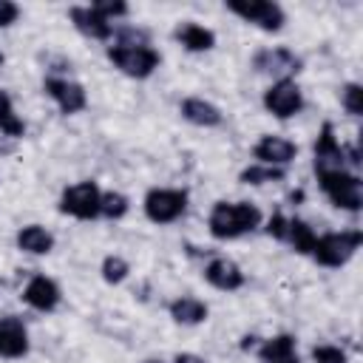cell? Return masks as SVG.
Segmentation results:
<instances>
[{
	"label": "cell",
	"instance_id": "obj_10",
	"mask_svg": "<svg viewBox=\"0 0 363 363\" xmlns=\"http://www.w3.org/2000/svg\"><path fill=\"white\" fill-rule=\"evenodd\" d=\"M298 156V145L289 142L286 136L278 133H264L255 145H252V159L258 164H269V167H286L289 162H295Z\"/></svg>",
	"mask_w": 363,
	"mask_h": 363
},
{
	"label": "cell",
	"instance_id": "obj_23",
	"mask_svg": "<svg viewBox=\"0 0 363 363\" xmlns=\"http://www.w3.org/2000/svg\"><path fill=\"white\" fill-rule=\"evenodd\" d=\"M0 133L11 136V139H20L26 133V122L17 116L14 102H11V96L3 88H0Z\"/></svg>",
	"mask_w": 363,
	"mask_h": 363
},
{
	"label": "cell",
	"instance_id": "obj_6",
	"mask_svg": "<svg viewBox=\"0 0 363 363\" xmlns=\"http://www.w3.org/2000/svg\"><path fill=\"white\" fill-rule=\"evenodd\" d=\"M99 199L102 190L96 182L82 179L77 184H68L60 196V213L77 218V221H94L99 216Z\"/></svg>",
	"mask_w": 363,
	"mask_h": 363
},
{
	"label": "cell",
	"instance_id": "obj_16",
	"mask_svg": "<svg viewBox=\"0 0 363 363\" xmlns=\"http://www.w3.org/2000/svg\"><path fill=\"white\" fill-rule=\"evenodd\" d=\"M68 17H71L74 28H77L79 34L91 37V40H102V43H105V40L113 37V23H108L105 17H99V14L94 11V6H71Z\"/></svg>",
	"mask_w": 363,
	"mask_h": 363
},
{
	"label": "cell",
	"instance_id": "obj_27",
	"mask_svg": "<svg viewBox=\"0 0 363 363\" xmlns=\"http://www.w3.org/2000/svg\"><path fill=\"white\" fill-rule=\"evenodd\" d=\"M340 105L346 108L349 116H360V113H363V88H360L357 82L343 85V91H340Z\"/></svg>",
	"mask_w": 363,
	"mask_h": 363
},
{
	"label": "cell",
	"instance_id": "obj_8",
	"mask_svg": "<svg viewBox=\"0 0 363 363\" xmlns=\"http://www.w3.org/2000/svg\"><path fill=\"white\" fill-rule=\"evenodd\" d=\"M264 108L275 119H292L303 111V91L295 79H275L264 91Z\"/></svg>",
	"mask_w": 363,
	"mask_h": 363
},
{
	"label": "cell",
	"instance_id": "obj_32",
	"mask_svg": "<svg viewBox=\"0 0 363 363\" xmlns=\"http://www.w3.org/2000/svg\"><path fill=\"white\" fill-rule=\"evenodd\" d=\"M173 363H207V360L199 357V354H193V352H179V354L173 357Z\"/></svg>",
	"mask_w": 363,
	"mask_h": 363
},
{
	"label": "cell",
	"instance_id": "obj_15",
	"mask_svg": "<svg viewBox=\"0 0 363 363\" xmlns=\"http://www.w3.org/2000/svg\"><path fill=\"white\" fill-rule=\"evenodd\" d=\"M204 281L210 286L221 289V292H235V289H241L247 284V275L241 272V267L235 261L218 255V258H210L204 264Z\"/></svg>",
	"mask_w": 363,
	"mask_h": 363
},
{
	"label": "cell",
	"instance_id": "obj_24",
	"mask_svg": "<svg viewBox=\"0 0 363 363\" xmlns=\"http://www.w3.org/2000/svg\"><path fill=\"white\" fill-rule=\"evenodd\" d=\"M284 176H286L284 167H269V164H258V162H252V164H247V167L238 173V182H241V184H252V187H258V184L281 182Z\"/></svg>",
	"mask_w": 363,
	"mask_h": 363
},
{
	"label": "cell",
	"instance_id": "obj_18",
	"mask_svg": "<svg viewBox=\"0 0 363 363\" xmlns=\"http://www.w3.org/2000/svg\"><path fill=\"white\" fill-rule=\"evenodd\" d=\"M14 244L20 252H28V255H48L54 250V233L45 230L43 224H26L17 230L14 235Z\"/></svg>",
	"mask_w": 363,
	"mask_h": 363
},
{
	"label": "cell",
	"instance_id": "obj_1",
	"mask_svg": "<svg viewBox=\"0 0 363 363\" xmlns=\"http://www.w3.org/2000/svg\"><path fill=\"white\" fill-rule=\"evenodd\" d=\"M261 224V210L252 201H216L207 216V230L216 241H233Z\"/></svg>",
	"mask_w": 363,
	"mask_h": 363
},
{
	"label": "cell",
	"instance_id": "obj_26",
	"mask_svg": "<svg viewBox=\"0 0 363 363\" xmlns=\"http://www.w3.org/2000/svg\"><path fill=\"white\" fill-rule=\"evenodd\" d=\"M99 272H102V281H105V284H113V286H116V284H122V281L130 275V264H128L122 255H105Z\"/></svg>",
	"mask_w": 363,
	"mask_h": 363
},
{
	"label": "cell",
	"instance_id": "obj_12",
	"mask_svg": "<svg viewBox=\"0 0 363 363\" xmlns=\"http://www.w3.org/2000/svg\"><path fill=\"white\" fill-rule=\"evenodd\" d=\"M23 301H26L31 309H37V312H54V309L60 306V301H62V292H60V284H57L54 278L37 272V275H31L28 284L23 286Z\"/></svg>",
	"mask_w": 363,
	"mask_h": 363
},
{
	"label": "cell",
	"instance_id": "obj_7",
	"mask_svg": "<svg viewBox=\"0 0 363 363\" xmlns=\"http://www.w3.org/2000/svg\"><path fill=\"white\" fill-rule=\"evenodd\" d=\"M227 11H233L244 23L258 26L261 31H281L286 23V11L272 0H230Z\"/></svg>",
	"mask_w": 363,
	"mask_h": 363
},
{
	"label": "cell",
	"instance_id": "obj_31",
	"mask_svg": "<svg viewBox=\"0 0 363 363\" xmlns=\"http://www.w3.org/2000/svg\"><path fill=\"white\" fill-rule=\"evenodd\" d=\"M20 20V6L11 0H0V28H9Z\"/></svg>",
	"mask_w": 363,
	"mask_h": 363
},
{
	"label": "cell",
	"instance_id": "obj_14",
	"mask_svg": "<svg viewBox=\"0 0 363 363\" xmlns=\"http://www.w3.org/2000/svg\"><path fill=\"white\" fill-rule=\"evenodd\" d=\"M28 354V329L23 318L6 315L0 318V357L6 360H20Z\"/></svg>",
	"mask_w": 363,
	"mask_h": 363
},
{
	"label": "cell",
	"instance_id": "obj_21",
	"mask_svg": "<svg viewBox=\"0 0 363 363\" xmlns=\"http://www.w3.org/2000/svg\"><path fill=\"white\" fill-rule=\"evenodd\" d=\"M258 357H261V363H301V357L295 352V337L292 335L267 337L258 346Z\"/></svg>",
	"mask_w": 363,
	"mask_h": 363
},
{
	"label": "cell",
	"instance_id": "obj_30",
	"mask_svg": "<svg viewBox=\"0 0 363 363\" xmlns=\"http://www.w3.org/2000/svg\"><path fill=\"white\" fill-rule=\"evenodd\" d=\"M286 227H289V218L284 213H272L269 221H267V233L278 241H286Z\"/></svg>",
	"mask_w": 363,
	"mask_h": 363
},
{
	"label": "cell",
	"instance_id": "obj_33",
	"mask_svg": "<svg viewBox=\"0 0 363 363\" xmlns=\"http://www.w3.org/2000/svg\"><path fill=\"white\" fill-rule=\"evenodd\" d=\"M147 363H162V360H147Z\"/></svg>",
	"mask_w": 363,
	"mask_h": 363
},
{
	"label": "cell",
	"instance_id": "obj_28",
	"mask_svg": "<svg viewBox=\"0 0 363 363\" xmlns=\"http://www.w3.org/2000/svg\"><path fill=\"white\" fill-rule=\"evenodd\" d=\"M312 360L315 363H349L346 352L340 346H332V343H320L312 349Z\"/></svg>",
	"mask_w": 363,
	"mask_h": 363
},
{
	"label": "cell",
	"instance_id": "obj_2",
	"mask_svg": "<svg viewBox=\"0 0 363 363\" xmlns=\"http://www.w3.org/2000/svg\"><path fill=\"white\" fill-rule=\"evenodd\" d=\"M105 54L113 68L130 79H147L162 65V54L147 40H116L113 45H108Z\"/></svg>",
	"mask_w": 363,
	"mask_h": 363
},
{
	"label": "cell",
	"instance_id": "obj_17",
	"mask_svg": "<svg viewBox=\"0 0 363 363\" xmlns=\"http://www.w3.org/2000/svg\"><path fill=\"white\" fill-rule=\"evenodd\" d=\"M179 113H182V119H187L190 125H199V128H218L224 122L221 108L213 105L204 96H187V99H182Z\"/></svg>",
	"mask_w": 363,
	"mask_h": 363
},
{
	"label": "cell",
	"instance_id": "obj_29",
	"mask_svg": "<svg viewBox=\"0 0 363 363\" xmlns=\"http://www.w3.org/2000/svg\"><path fill=\"white\" fill-rule=\"evenodd\" d=\"M94 6V11L99 14V17H105L108 23H113L116 17H125L130 9H128V3H122V0H99V3H91Z\"/></svg>",
	"mask_w": 363,
	"mask_h": 363
},
{
	"label": "cell",
	"instance_id": "obj_4",
	"mask_svg": "<svg viewBox=\"0 0 363 363\" xmlns=\"http://www.w3.org/2000/svg\"><path fill=\"white\" fill-rule=\"evenodd\" d=\"M363 244V233L360 230H340V233H323L315 238V247H312V258L320 264V267H329V269H337L343 264L352 261V255L360 250Z\"/></svg>",
	"mask_w": 363,
	"mask_h": 363
},
{
	"label": "cell",
	"instance_id": "obj_20",
	"mask_svg": "<svg viewBox=\"0 0 363 363\" xmlns=\"http://www.w3.org/2000/svg\"><path fill=\"white\" fill-rule=\"evenodd\" d=\"M173 37H176L187 51H193V54L210 51V48L216 45V34H213L210 28H204L201 23H193V20L179 23V26H176V31H173Z\"/></svg>",
	"mask_w": 363,
	"mask_h": 363
},
{
	"label": "cell",
	"instance_id": "obj_3",
	"mask_svg": "<svg viewBox=\"0 0 363 363\" xmlns=\"http://www.w3.org/2000/svg\"><path fill=\"white\" fill-rule=\"evenodd\" d=\"M315 176H318V184H320L323 196L337 210H346V213H357L360 210V204H363V182H360L357 173L340 167V170H320Z\"/></svg>",
	"mask_w": 363,
	"mask_h": 363
},
{
	"label": "cell",
	"instance_id": "obj_9",
	"mask_svg": "<svg viewBox=\"0 0 363 363\" xmlns=\"http://www.w3.org/2000/svg\"><path fill=\"white\" fill-rule=\"evenodd\" d=\"M43 91L57 102V108L65 113V116H74L79 111L88 108V94L79 82L74 79H65V77H45L43 82Z\"/></svg>",
	"mask_w": 363,
	"mask_h": 363
},
{
	"label": "cell",
	"instance_id": "obj_25",
	"mask_svg": "<svg viewBox=\"0 0 363 363\" xmlns=\"http://www.w3.org/2000/svg\"><path fill=\"white\" fill-rule=\"evenodd\" d=\"M128 210H130V201H128L125 193H119V190H102V199H99V216L116 221V218H122Z\"/></svg>",
	"mask_w": 363,
	"mask_h": 363
},
{
	"label": "cell",
	"instance_id": "obj_22",
	"mask_svg": "<svg viewBox=\"0 0 363 363\" xmlns=\"http://www.w3.org/2000/svg\"><path fill=\"white\" fill-rule=\"evenodd\" d=\"M315 238L318 233L303 221V218H289V227H286V244L301 252V255H309L312 247H315Z\"/></svg>",
	"mask_w": 363,
	"mask_h": 363
},
{
	"label": "cell",
	"instance_id": "obj_19",
	"mask_svg": "<svg viewBox=\"0 0 363 363\" xmlns=\"http://www.w3.org/2000/svg\"><path fill=\"white\" fill-rule=\"evenodd\" d=\"M167 312H170V318H173L176 323H182V326H199V323L207 320L210 306H207L201 298H196V295H182V298L170 301Z\"/></svg>",
	"mask_w": 363,
	"mask_h": 363
},
{
	"label": "cell",
	"instance_id": "obj_11",
	"mask_svg": "<svg viewBox=\"0 0 363 363\" xmlns=\"http://www.w3.org/2000/svg\"><path fill=\"white\" fill-rule=\"evenodd\" d=\"M252 65H255V71L269 74L275 79H292V74L301 71V60L289 48H264L252 57Z\"/></svg>",
	"mask_w": 363,
	"mask_h": 363
},
{
	"label": "cell",
	"instance_id": "obj_13",
	"mask_svg": "<svg viewBox=\"0 0 363 363\" xmlns=\"http://www.w3.org/2000/svg\"><path fill=\"white\" fill-rule=\"evenodd\" d=\"M312 153H315V173H320V170H340V167H346L343 145L337 142L332 122H323V125H320V133H318V139H315Z\"/></svg>",
	"mask_w": 363,
	"mask_h": 363
},
{
	"label": "cell",
	"instance_id": "obj_5",
	"mask_svg": "<svg viewBox=\"0 0 363 363\" xmlns=\"http://www.w3.org/2000/svg\"><path fill=\"white\" fill-rule=\"evenodd\" d=\"M187 190L182 187H150L142 199L145 218L153 224H173L187 213Z\"/></svg>",
	"mask_w": 363,
	"mask_h": 363
}]
</instances>
